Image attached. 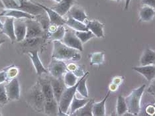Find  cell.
<instances>
[{"mask_svg":"<svg viewBox=\"0 0 155 116\" xmlns=\"http://www.w3.org/2000/svg\"><path fill=\"white\" fill-rule=\"evenodd\" d=\"M116 110H117V114L118 115H124V114L127 113L128 111L127 105L125 98H123L121 95L117 98Z\"/></svg>","mask_w":155,"mask_h":116,"instance_id":"29","label":"cell"},{"mask_svg":"<svg viewBox=\"0 0 155 116\" xmlns=\"http://www.w3.org/2000/svg\"><path fill=\"white\" fill-rule=\"evenodd\" d=\"M89 72H87L83 76L81 77L80 80H79L77 82L76 92H78L81 96L86 98H88V91H87L86 86V81Z\"/></svg>","mask_w":155,"mask_h":116,"instance_id":"23","label":"cell"},{"mask_svg":"<svg viewBox=\"0 0 155 116\" xmlns=\"http://www.w3.org/2000/svg\"><path fill=\"white\" fill-rule=\"evenodd\" d=\"M76 35L78 37L82 44L90 40L91 38L95 37V35L90 31H76Z\"/></svg>","mask_w":155,"mask_h":116,"instance_id":"31","label":"cell"},{"mask_svg":"<svg viewBox=\"0 0 155 116\" xmlns=\"http://www.w3.org/2000/svg\"><path fill=\"white\" fill-rule=\"evenodd\" d=\"M66 33V29L64 25L58 26L54 32L47 34V38L51 41H62Z\"/></svg>","mask_w":155,"mask_h":116,"instance_id":"28","label":"cell"},{"mask_svg":"<svg viewBox=\"0 0 155 116\" xmlns=\"http://www.w3.org/2000/svg\"><path fill=\"white\" fill-rule=\"evenodd\" d=\"M15 35L16 41L23 42L26 38L27 26L25 19H15Z\"/></svg>","mask_w":155,"mask_h":116,"instance_id":"15","label":"cell"},{"mask_svg":"<svg viewBox=\"0 0 155 116\" xmlns=\"http://www.w3.org/2000/svg\"><path fill=\"white\" fill-rule=\"evenodd\" d=\"M0 17H12L15 19H35L36 16L32 14L25 12L19 9H3L0 13Z\"/></svg>","mask_w":155,"mask_h":116,"instance_id":"9","label":"cell"},{"mask_svg":"<svg viewBox=\"0 0 155 116\" xmlns=\"http://www.w3.org/2000/svg\"><path fill=\"white\" fill-rule=\"evenodd\" d=\"M73 72L74 73V75L78 77H82L85 75V72H84V70L81 68L80 66H78L75 71H74Z\"/></svg>","mask_w":155,"mask_h":116,"instance_id":"39","label":"cell"},{"mask_svg":"<svg viewBox=\"0 0 155 116\" xmlns=\"http://www.w3.org/2000/svg\"><path fill=\"white\" fill-rule=\"evenodd\" d=\"M50 80L54 98H56V101L59 102L62 94L64 92L66 88L64 82V79H63V77L58 78L52 77V78H51Z\"/></svg>","mask_w":155,"mask_h":116,"instance_id":"13","label":"cell"},{"mask_svg":"<svg viewBox=\"0 0 155 116\" xmlns=\"http://www.w3.org/2000/svg\"></svg>","mask_w":155,"mask_h":116,"instance_id":"50","label":"cell"},{"mask_svg":"<svg viewBox=\"0 0 155 116\" xmlns=\"http://www.w3.org/2000/svg\"><path fill=\"white\" fill-rule=\"evenodd\" d=\"M67 14L68 15V17H71L76 20L79 21V22L84 23L87 22V17L84 10L78 6L73 5Z\"/></svg>","mask_w":155,"mask_h":116,"instance_id":"20","label":"cell"},{"mask_svg":"<svg viewBox=\"0 0 155 116\" xmlns=\"http://www.w3.org/2000/svg\"><path fill=\"white\" fill-rule=\"evenodd\" d=\"M64 82L66 87H72L74 86L78 82V76H76L74 73L71 71H67L64 75Z\"/></svg>","mask_w":155,"mask_h":116,"instance_id":"30","label":"cell"},{"mask_svg":"<svg viewBox=\"0 0 155 116\" xmlns=\"http://www.w3.org/2000/svg\"><path fill=\"white\" fill-rule=\"evenodd\" d=\"M146 112L149 115H155V107L154 105H148L146 108Z\"/></svg>","mask_w":155,"mask_h":116,"instance_id":"40","label":"cell"},{"mask_svg":"<svg viewBox=\"0 0 155 116\" xmlns=\"http://www.w3.org/2000/svg\"><path fill=\"white\" fill-rule=\"evenodd\" d=\"M154 97H155V96H154Z\"/></svg>","mask_w":155,"mask_h":116,"instance_id":"49","label":"cell"},{"mask_svg":"<svg viewBox=\"0 0 155 116\" xmlns=\"http://www.w3.org/2000/svg\"><path fill=\"white\" fill-rule=\"evenodd\" d=\"M104 60V54L102 52H95L90 55V65H101Z\"/></svg>","mask_w":155,"mask_h":116,"instance_id":"32","label":"cell"},{"mask_svg":"<svg viewBox=\"0 0 155 116\" xmlns=\"http://www.w3.org/2000/svg\"><path fill=\"white\" fill-rule=\"evenodd\" d=\"M27 55L33 63V65L35 70H36L37 75L41 76L44 74L48 73V69L45 67L43 63L41 62L38 50L30 51L27 52Z\"/></svg>","mask_w":155,"mask_h":116,"instance_id":"11","label":"cell"},{"mask_svg":"<svg viewBox=\"0 0 155 116\" xmlns=\"http://www.w3.org/2000/svg\"><path fill=\"white\" fill-rule=\"evenodd\" d=\"M2 115V111H1V108H0V116Z\"/></svg>","mask_w":155,"mask_h":116,"instance_id":"46","label":"cell"},{"mask_svg":"<svg viewBox=\"0 0 155 116\" xmlns=\"http://www.w3.org/2000/svg\"><path fill=\"white\" fill-rule=\"evenodd\" d=\"M5 89L9 101H14L19 99L21 88L19 82L17 77L6 82Z\"/></svg>","mask_w":155,"mask_h":116,"instance_id":"8","label":"cell"},{"mask_svg":"<svg viewBox=\"0 0 155 116\" xmlns=\"http://www.w3.org/2000/svg\"><path fill=\"white\" fill-rule=\"evenodd\" d=\"M5 42V40L2 39V38H0V46H1V45H2L3 43H4Z\"/></svg>","mask_w":155,"mask_h":116,"instance_id":"43","label":"cell"},{"mask_svg":"<svg viewBox=\"0 0 155 116\" xmlns=\"http://www.w3.org/2000/svg\"><path fill=\"white\" fill-rule=\"evenodd\" d=\"M144 5L149 6L155 9V0H141Z\"/></svg>","mask_w":155,"mask_h":116,"instance_id":"37","label":"cell"},{"mask_svg":"<svg viewBox=\"0 0 155 116\" xmlns=\"http://www.w3.org/2000/svg\"><path fill=\"white\" fill-rule=\"evenodd\" d=\"M66 25L70 27V29L76 31H89L86 26V24L82 23L79 21L76 20L71 17H68L66 19Z\"/></svg>","mask_w":155,"mask_h":116,"instance_id":"22","label":"cell"},{"mask_svg":"<svg viewBox=\"0 0 155 116\" xmlns=\"http://www.w3.org/2000/svg\"><path fill=\"white\" fill-rule=\"evenodd\" d=\"M94 103V100L91 99L89 100L85 105L76 110L74 113H73L71 115L76 116H93L92 114V107Z\"/></svg>","mask_w":155,"mask_h":116,"instance_id":"25","label":"cell"},{"mask_svg":"<svg viewBox=\"0 0 155 116\" xmlns=\"http://www.w3.org/2000/svg\"><path fill=\"white\" fill-rule=\"evenodd\" d=\"M111 91L110 90L106 96L100 102H95L93 104L92 107V114L93 116H104L105 115V102L107 99L110 96Z\"/></svg>","mask_w":155,"mask_h":116,"instance_id":"21","label":"cell"},{"mask_svg":"<svg viewBox=\"0 0 155 116\" xmlns=\"http://www.w3.org/2000/svg\"><path fill=\"white\" fill-rule=\"evenodd\" d=\"M27 101L36 111H43L45 98L38 81L27 94Z\"/></svg>","mask_w":155,"mask_h":116,"instance_id":"2","label":"cell"},{"mask_svg":"<svg viewBox=\"0 0 155 116\" xmlns=\"http://www.w3.org/2000/svg\"><path fill=\"white\" fill-rule=\"evenodd\" d=\"M15 19L12 17H6L5 22L3 23V27L1 30V33L7 35L12 43H14L16 41L15 35V26H14Z\"/></svg>","mask_w":155,"mask_h":116,"instance_id":"14","label":"cell"},{"mask_svg":"<svg viewBox=\"0 0 155 116\" xmlns=\"http://www.w3.org/2000/svg\"><path fill=\"white\" fill-rule=\"evenodd\" d=\"M133 70L139 72L148 81H152L155 79V65H149L145 66H134Z\"/></svg>","mask_w":155,"mask_h":116,"instance_id":"16","label":"cell"},{"mask_svg":"<svg viewBox=\"0 0 155 116\" xmlns=\"http://www.w3.org/2000/svg\"><path fill=\"white\" fill-rule=\"evenodd\" d=\"M1 2L6 9H18L19 7V2L15 0H1Z\"/></svg>","mask_w":155,"mask_h":116,"instance_id":"36","label":"cell"},{"mask_svg":"<svg viewBox=\"0 0 155 116\" xmlns=\"http://www.w3.org/2000/svg\"><path fill=\"white\" fill-rule=\"evenodd\" d=\"M74 0H61L58 4L51 8L55 12L59 13L61 16L64 17L68 13L69 10L74 5Z\"/></svg>","mask_w":155,"mask_h":116,"instance_id":"19","label":"cell"},{"mask_svg":"<svg viewBox=\"0 0 155 116\" xmlns=\"http://www.w3.org/2000/svg\"><path fill=\"white\" fill-rule=\"evenodd\" d=\"M53 50L52 57L61 61H78L81 58L80 51L75 48L69 47L62 43L61 41H54Z\"/></svg>","mask_w":155,"mask_h":116,"instance_id":"1","label":"cell"},{"mask_svg":"<svg viewBox=\"0 0 155 116\" xmlns=\"http://www.w3.org/2000/svg\"><path fill=\"white\" fill-rule=\"evenodd\" d=\"M155 62V52L151 49L147 48L144 51L140 59V64L141 66L154 65Z\"/></svg>","mask_w":155,"mask_h":116,"instance_id":"24","label":"cell"},{"mask_svg":"<svg viewBox=\"0 0 155 116\" xmlns=\"http://www.w3.org/2000/svg\"><path fill=\"white\" fill-rule=\"evenodd\" d=\"M37 4L41 6V8L45 10V13H47V15L48 17L50 24L56 25L57 26H61L66 25V19L63 18L62 16H61L59 13L55 12L54 9H52L51 8H48L47 6L42 5L41 3H37Z\"/></svg>","mask_w":155,"mask_h":116,"instance_id":"12","label":"cell"},{"mask_svg":"<svg viewBox=\"0 0 155 116\" xmlns=\"http://www.w3.org/2000/svg\"><path fill=\"white\" fill-rule=\"evenodd\" d=\"M114 1H116V2H119V1H121V0H114Z\"/></svg>","mask_w":155,"mask_h":116,"instance_id":"47","label":"cell"},{"mask_svg":"<svg viewBox=\"0 0 155 116\" xmlns=\"http://www.w3.org/2000/svg\"><path fill=\"white\" fill-rule=\"evenodd\" d=\"M19 9L29 13L35 16L42 15L45 10L38 5L37 3H33L29 0H19Z\"/></svg>","mask_w":155,"mask_h":116,"instance_id":"10","label":"cell"},{"mask_svg":"<svg viewBox=\"0 0 155 116\" xmlns=\"http://www.w3.org/2000/svg\"><path fill=\"white\" fill-rule=\"evenodd\" d=\"M27 26V34L25 38L44 37L47 38L46 31L41 24L35 19H25Z\"/></svg>","mask_w":155,"mask_h":116,"instance_id":"5","label":"cell"},{"mask_svg":"<svg viewBox=\"0 0 155 116\" xmlns=\"http://www.w3.org/2000/svg\"><path fill=\"white\" fill-rule=\"evenodd\" d=\"M145 87V84H143L138 88L133 90L132 92L125 98L127 105L128 112L134 115H136L139 113L140 110V100H141Z\"/></svg>","mask_w":155,"mask_h":116,"instance_id":"3","label":"cell"},{"mask_svg":"<svg viewBox=\"0 0 155 116\" xmlns=\"http://www.w3.org/2000/svg\"><path fill=\"white\" fill-rule=\"evenodd\" d=\"M48 71L53 78H61L67 71L66 65L63 61L52 58L48 66Z\"/></svg>","mask_w":155,"mask_h":116,"instance_id":"7","label":"cell"},{"mask_svg":"<svg viewBox=\"0 0 155 116\" xmlns=\"http://www.w3.org/2000/svg\"><path fill=\"white\" fill-rule=\"evenodd\" d=\"M3 27V23L2 22V21L0 20V30H2Z\"/></svg>","mask_w":155,"mask_h":116,"instance_id":"44","label":"cell"},{"mask_svg":"<svg viewBox=\"0 0 155 116\" xmlns=\"http://www.w3.org/2000/svg\"><path fill=\"white\" fill-rule=\"evenodd\" d=\"M130 2H131V0H125V10L128 9Z\"/></svg>","mask_w":155,"mask_h":116,"instance_id":"42","label":"cell"},{"mask_svg":"<svg viewBox=\"0 0 155 116\" xmlns=\"http://www.w3.org/2000/svg\"><path fill=\"white\" fill-rule=\"evenodd\" d=\"M152 83L150 84V85L148 89V92L153 94L154 96H155V79L154 80H152Z\"/></svg>","mask_w":155,"mask_h":116,"instance_id":"41","label":"cell"},{"mask_svg":"<svg viewBox=\"0 0 155 116\" xmlns=\"http://www.w3.org/2000/svg\"><path fill=\"white\" fill-rule=\"evenodd\" d=\"M9 101L5 89V82L0 84V104H5Z\"/></svg>","mask_w":155,"mask_h":116,"instance_id":"35","label":"cell"},{"mask_svg":"<svg viewBox=\"0 0 155 116\" xmlns=\"http://www.w3.org/2000/svg\"><path fill=\"white\" fill-rule=\"evenodd\" d=\"M5 72H6V76L8 81L12 80L13 78H15L19 74V68L15 65H11L8 67L5 68Z\"/></svg>","mask_w":155,"mask_h":116,"instance_id":"33","label":"cell"},{"mask_svg":"<svg viewBox=\"0 0 155 116\" xmlns=\"http://www.w3.org/2000/svg\"><path fill=\"white\" fill-rule=\"evenodd\" d=\"M61 41L69 47L75 48L80 52L83 51V44L77 37L74 30L66 29L65 35Z\"/></svg>","mask_w":155,"mask_h":116,"instance_id":"6","label":"cell"},{"mask_svg":"<svg viewBox=\"0 0 155 116\" xmlns=\"http://www.w3.org/2000/svg\"><path fill=\"white\" fill-rule=\"evenodd\" d=\"M90 99H78L76 95L74 96L73 100L71 102V104H70V106L69 108V111L70 113L68 115H71L73 113L78 110V109L82 108L84 105H85L87 102H88Z\"/></svg>","mask_w":155,"mask_h":116,"instance_id":"27","label":"cell"},{"mask_svg":"<svg viewBox=\"0 0 155 116\" xmlns=\"http://www.w3.org/2000/svg\"><path fill=\"white\" fill-rule=\"evenodd\" d=\"M7 81H8V80H7L5 69H3L0 71V84L6 82Z\"/></svg>","mask_w":155,"mask_h":116,"instance_id":"38","label":"cell"},{"mask_svg":"<svg viewBox=\"0 0 155 116\" xmlns=\"http://www.w3.org/2000/svg\"><path fill=\"white\" fill-rule=\"evenodd\" d=\"M53 1H54V2H57V3H59L61 1V0H53Z\"/></svg>","mask_w":155,"mask_h":116,"instance_id":"45","label":"cell"},{"mask_svg":"<svg viewBox=\"0 0 155 116\" xmlns=\"http://www.w3.org/2000/svg\"><path fill=\"white\" fill-rule=\"evenodd\" d=\"M43 112L45 114L50 115L59 114L58 102L55 98L50 100H45Z\"/></svg>","mask_w":155,"mask_h":116,"instance_id":"18","label":"cell"},{"mask_svg":"<svg viewBox=\"0 0 155 116\" xmlns=\"http://www.w3.org/2000/svg\"><path fill=\"white\" fill-rule=\"evenodd\" d=\"M76 88L77 83L72 87H66L62 93L58 102L59 113H61L62 115H68V112L74 96L76 95Z\"/></svg>","mask_w":155,"mask_h":116,"instance_id":"4","label":"cell"},{"mask_svg":"<svg viewBox=\"0 0 155 116\" xmlns=\"http://www.w3.org/2000/svg\"><path fill=\"white\" fill-rule=\"evenodd\" d=\"M86 26L89 31L92 33L95 37L101 38L104 37V24L96 20L87 21L86 23Z\"/></svg>","mask_w":155,"mask_h":116,"instance_id":"17","label":"cell"},{"mask_svg":"<svg viewBox=\"0 0 155 116\" xmlns=\"http://www.w3.org/2000/svg\"><path fill=\"white\" fill-rule=\"evenodd\" d=\"M155 15V9L149 6H144L141 8L139 12L140 19L143 22H149L152 20Z\"/></svg>","mask_w":155,"mask_h":116,"instance_id":"26","label":"cell"},{"mask_svg":"<svg viewBox=\"0 0 155 116\" xmlns=\"http://www.w3.org/2000/svg\"><path fill=\"white\" fill-rule=\"evenodd\" d=\"M154 65H155V62H154Z\"/></svg>","mask_w":155,"mask_h":116,"instance_id":"48","label":"cell"},{"mask_svg":"<svg viewBox=\"0 0 155 116\" xmlns=\"http://www.w3.org/2000/svg\"><path fill=\"white\" fill-rule=\"evenodd\" d=\"M44 37H38V38H25L23 43L24 45L26 47H35L38 45L43 42Z\"/></svg>","mask_w":155,"mask_h":116,"instance_id":"34","label":"cell"}]
</instances>
